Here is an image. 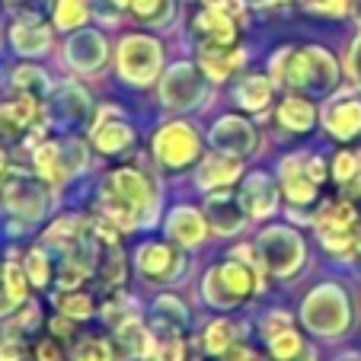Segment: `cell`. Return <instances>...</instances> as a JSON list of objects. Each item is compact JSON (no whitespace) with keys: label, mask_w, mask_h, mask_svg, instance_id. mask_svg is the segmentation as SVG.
<instances>
[{"label":"cell","mask_w":361,"mask_h":361,"mask_svg":"<svg viewBox=\"0 0 361 361\" xmlns=\"http://www.w3.org/2000/svg\"><path fill=\"white\" fill-rule=\"evenodd\" d=\"M99 204H102V218L112 227H118V233L122 231L128 233L154 221L157 189L137 166H122L102 183Z\"/></svg>","instance_id":"cell-1"},{"label":"cell","mask_w":361,"mask_h":361,"mask_svg":"<svg viewBox=\"0 0 361 361\" xmlns=\"http://www.w3.org/2000/svg\"><path fill=\"white\" fill-rule=\"evenodd\" d=\"M272 74L285 87L304 90V93H329L339 83V68H336L333 55L320 45L279 51V58L272 61Z\"/></svg>","instance_id":"cell-2"},{"label":"cell","mask_w":361,"mask_h":361,"mask_svg":"<svg viewBox=\"0 0 361 361\" xmlns=\"http://www.w3.org/2000/svg\"><path fill=\"white\" fill-rule=\"evenodd\" d=\"M256 288H259V262L256 259L231 256L204 275V300L218 310H231V307L250 300Z\"/></svg>","instance_id":"cell-3"},{"label":"cell","mask_w":361,"mask_h":361,"mask_svg":"<svg viewBox=\"0 0 361 361\" xmlns=\"http://www.w3.org/2000/svg\"><path fill=\"white\" fill-rule=\"evenodd\" d=\"M160 64H164V48L157 39L141 32H131L118 45V74L135 87H147L157 80Z\"/></svg>","instance_id":"cell-4"},{"label":"cell","mask_w":361,"mask_h":361,"mask_svg":"<svg viewBox=\"0 0 361 361\" xmlns=\"http://www.w3.org/2000/svg\"><path fill=\"white\" fill-rule=\"evenodd\" d=\"M314 224L323 246L336 256H348L358 243V214H355L352 202H345V198H333V202L323 204Z\"/></svg>","instance_id":"cell-5"},{"label":"cell","mask_w":361,"mask_h":361,"mask_svg":"<svg viewBox=\"0 0 361 361\" xmlns=\"http://www.w3.org/2000/svg\"><path fill=\"white\" fill-rule=\"evenodd\" d=\"M348 320H352V314H348V300L336 285H323V288H317L314 294H307L304 323L314 329L317 336H329V339H333V336L345 333Z\"/></svg>","instance_id":"cell-6"},{"label":"cell","mask_w":361,"mask_h":361,"mask_svg":"<svg viewBox=\"0 0 361 361\" xmlns=\"http://www.w3.org/2000/svg\"><path fill=\"white\" fill-rule=\"evenodd\" d=\"M0 202L4 208L26 221H35L48 212V189L42 176H26V173H10L0 176Z\"/></svg>","instance_id":"cell-7"},{"label":"cell","mask_w":361,"mask_h":361,"mask_svg":"<svg viewBox=\"0 0 361 361\" xmlns=\"http://www.w3.org/2000/svg\"><path fill=\"white\" fill-rule=\"evenodd\" d=\"M304 262V240L288 227H269L259 237V266H266L272 275L288 279Z\"/></svg>","instance_id":"cell-8"},{"label":"cell","mask_w":361,"mask_h":361,"mask_svg":"<svg viewBox=\"0 0 361 361\" xmlns=\"http://www.w3.org/2000/svg\"><path fill=\"white\" fill-rule=\"evenodd\" d=\"M198 154H202V137L185 122H170L154 135V157L166 170H185L198 160Z\"/></svg>","instance_id":"cell-9"},{"label":"cell","mask_w":361,"mask_h":361,"mask_svg":"<svg viewBox=\"0 0 361 361\" xmlns=\"http://www.w3.org/2000/svg\"><path fill=\"white\" fill-rule=\"evenodd\" d=\"M300 157H304V154L288 157L285 164H281V189H285V195L291 198L294 204L314 202L317 185H320L323 176H326V166H323L317 157H307V160H300Z\"/></svg>","instance_id":"cell-10"},{"label":"cell","mask_w":361,"mask_h":361,"mask_svg":"<svg viewBox=\"0 0 361 361\" xmlns=\"http://www.w3.org/2000/svg\"><path fill=\"white\" fill-rule=\"evenodd\" d=\"M131 144H135V131H131V125L125 122L116 109L106 106V109L99 112V118H96V125H93V147L99 150V154H106V157H116V154L128 150Z\"/></svg>","instance_id":"cell-11"},{"label":"cell","mask_w":361,"mask_h":361,"mask_svg":"<svg viewBox=\"0 0 361 361\" xmlns=\"http://www.w3.org/2000/svg\"><path fill=\"white\" fill-rule=\"evenodd\" d=\"M160 96H164L166 109H192L202 99V77H198V71L192 64H176L166 74Z\"/></svg>","instance_id":"cell-12"},{"label":"cell","mask_w":361,"mask_h":361,"mask_svg":"<svg viewBox=\"0 0 361 361\" xmlns=\"http://www.w3.org/2000/svg\"><path fill=\"white\" fill-rule=\"evenodd\" d=\"M183 269V259L179 252L166 243H144L137 250V272L147 281H170L179 275Z\"/></svg>","instance_id":"cell-13"},{"label":"cell","mask_w":361,"mask_h":361,"mask_svg":"<svg viewBox=\"0 0 361 361\" xmlns=\"http://www.w3.org/2000/svg\"><path fill=\"white\" fill-rule=\"evenodd\" d=\"M212 144L221 154H231V157H246L252 147H256V131L250 122L237 116H224L212 131Z\"/></svg>","instance_id":"cell-14"},{"label":"cell","mask_w":361,"mask_h":361,"mask_svg":"<svg viewBox=\"0 0 361 361\" xmlns=\"http://www.w3.org/2000/svg\"><path fill=\"white\" fill-rule=\"evenodd\" d=\"M192 29L202 39V45H233L237 42V20L214 7H202L192 20Z\"/></svg>","instance_id":"cell-15"},{"label":"cell","mask_w":361,"mask_h":361,"mask_svg":"<svg viewBox=\"0 0 361 361\" xmlns=\"http://www.w3.org/2000/svg\"><path fill=\"white\" fill-rule=\"evenodd\" d=\"M275 202H279V189L266 173H250L246 183L240 185V204L250 218H266L275 212Z\"/></svg>","instance_id":"cell-16"},{"label":"cell","mask_w":361,"mask_h":361,"mask_svg":"<svg viewBox=\"0 0 361 361\" xmlns=\"http://www.w3.org/2000/svg\"><path fill=\"white\" fill-rule=\"evenodd\" d=\"M106 61V39L96 29H83L74 32L68 42V64H74L77 71H96Z\"/></svg>","instance_id":"cell-17"},{"label":"cell","mask_w":361,"mask_h":361,"mask_svg":"<svg viewBox=\"0 0 361 361\" xmlns=\"http://www.w3.org/2000/svg\"><path fill=\"white\" fill-rule=\"evenodd\" d=\"M204 214H208V221H212V227L218 233H237L240 227H243V218H246L240 198H233L231 192H224V189H218L214 195H208Z\"/></svg>","instance_id":"cell-18"},{"label":"cell","mask_w":361,"mask_h":361,"mask_svg":"<svg viewBox=\"0 0 361 361\" xmlns=\"http://www.w3.org/2000/svg\"><path fill=\"white\" fill-rule=\"evenodd\" d=\"M326 122V131L339 141H352V137L361 135V102L358 99H342V102H333L323 116Z\"/></svg>","instance_id":"cell-19"},{"label":"cell","mask_w":361,"mask_h":361,"mask_svg":"<svg viewBox=\"0 0 361 361\" xmlns=\"http://www.w3.org/2000/svg\"><path fill=\"white\" fill-rule=\"evenodd\" d=\"M237 176H240V157H231V154H212V157H204L195 173L202 189H227Z\"/></svg>","instance_id":"cell-20"},{"label":"cell","mask_w":361,"mask_h":361,"mask_svg":"<svg viewBox=\"0 0 361 361\" xmlns=\"http://www.w3.org/2000/svg\"><path fill=\"white\" fill-rule=\"evenodd\" d=\"M243 64V51L233 45H202V71L208 80L221 83Z\"/></svg>","instance_id":"cell-21"},{"label":"cell","mask_w":361,"mask_h":361,"mask_svg":"<svg viewBox=\"0 0 361 361\" xmlns=\"http://www.w3.org/2000/svg\"><path fill=\"white\" fill-rule=\"evenodd\" d=\"M13 45L20 55H42L51 45V29L39 16H23L13 26Z\"/></svg>","instance_id":"cell-22"},{"label":"cell","mask_w":361,"mask_h":361,"mask_svg":"<svg viewBox=\"0 0 361 361\" xmlns=\"http://www.w3.org/2000/svg\"><path fill=\"white\" fill-rule=\"evenodd\" d=\"M166 231H170V237L176 240L179 246H198L204 240V218L195 212V208L183 204V208H176V212L170 214Z\"/></svg>","instance_id":"cell-23"},{"label":"cell","mask_w":361,"mask_h":361,"mask_svg":"<svg viewBox=\"0 0 361 361\" xmlns=\"http://www.w3.org/2000/svg\"><path fill=\"white\" fill-rule=\"evenodd\" d=\"M35 122V99L23 93L20 99L0 102V135H23Z\"/></svg>","instance_id":"cell-24"},{"label":"cell","mask_w":361,"mask_h":361,"mask_svg":"<svg viewBox=\"0 0 361 361\" xmlns=\"http://www.w3.org/2000/svg\"><path fill=\"white\" fill-rule=\"evenodd\" d=\"M314 122H317L314 102L300 99V96H288L279 106V125L285 131H291V135H307V131L314 128Z\"/></svg>","instance_id":"cell-25"},{"label":"cell","mask_w":361,"mask_h":361,"mask_svg":"<svg viewBox=\"0 0 361 361\" xmlns=\"http://www.w3.org/2000/svg\"><path fill=\"white\" fill-rule=\"evenodd\" d=\"M269 99H272V80L262 74H250L240 80L237 87V102L243 106V109L250 112H259L269 106Z\"/></svg>","instance_id":"cell-26"},{"label":"cell","mask_w":361,"mask_h":361,"mask_svg":"<svg viewBox=\"0 0 361 361\" xmlns=\"http://www.w3.org/2000/svg\"><path fill=\"white\" fill-rule=\"evenodd\" d=\"M131 13L137 16V23H147V26H164L173 20L176 13V0H128Z\"/></svg>","instance_id":"cell-27"},{"label":"cell","mask_w":361,"mask_h":361,"mask_svg":"<svg viewBox=\"0 0 361 361\" xmlns=\"http://www.w3.org/2000/svg\"><path fill=\"white\" fill-rule=\"evenodd\" d=\"M55 307L61 310L64 317H71V320H87V317H93V314H96L93 298H90L87 291H80V288L61 291V294L55 298Z\"/></svg>","instance_id":"cell-28"},{"label":"cell","mask_w":361,"mask_h":361,"mask_svg":"<svg viewBox=\"0 0 361 361\" xmlns=\"http://www.w3.org/2000/svg\"><path fill=\"white\" fill-rule=\"evenodd\" d=\"M71 361H118L116 342L99 339V336H87V339H80L74 345Z\"/></svg>","instance_id":"cell-29"},{"label":"cell","mask_w":361,"mask_h":361,"mask_svg":"<svg viewBox=\"0 0 361 361\" xmlns=\"http://www.w3.org/2000/svg\"><path fill=\"white\" fill-rule=\"evenodd\" d=\"M202 342H204V352H208V355H224L233 342H240L237 339V326H233L231 320H214L212 326L204 329V339Z\"/></svg>","instance_id":"cell-30"},{"label":"cell","mask_w":361,"mask_h":361,"mask_svg":"<svg viewBox=\"0 0 361 361\" xmlns=\"http://www.w3.org/2000/svg\"><path fill=\"white\" fill-rule=\"evenodd\" d=\"M266 342H269V355H272L275 361H291L294 355H300L307 348L304 339L294 333V326L281 329V333H275L272 339H266Z\"/></svg>","instance_id":"cell-31"},{"label":"cell","mask_w":361,"mask_h":361,"mask_svg":"<svg viewBox=\"0 0 361 361\" xmlns=\"http://www.w3.org/2000/svg\"><path fill=\"white\" fill-rule=\"evenodd\" d=\"M90 20V7L83 0H55V23L61 29H80Z\"/></svg>","instance_id":"cell-32"},{"label":"cell","mask_w":361,"mask_h":361,"mask_svg":"<svg viewBox=\"0 0 361 361\" xmlns=\"http://www.w3.org/2000/svg\"><path fill=\"white\" fill-rule=\"evenodd\" d=\"M13 83H16V90H23V93L32 96V99L48 93V77H45V71H39V68H20L13 74Z\"/></svg>","instance_id":"cell-33"},{"label":"cell","mask_w":361,"mask_h":361,"mask_svg":"<svg viewBox=\"0 0 361 361\" xmlns=\"http://www.w3.org/2000/svg\"><path fill=\"white\" fill-rule=\"evenodd\" d=\"M0 272H4V279H7L10 291L16 294V300H23V304H26V298H29V285H26L29 275L20 269V262H16L13 256H10V259L0 262Z\"/></svg>","instance_id":"cell-34"},{"label":"cell","mask_w":361,"mask_h":361,"mask_svg":"<svg viewBox=\"0 0 361 361\" xmlns=\"http://www.w3.org/2000/svg\"><path fill=\"white\" fill-rule=\"evenodd\" d=\"M358 173H361L358 154H352V150H342V154H336V160H333V176H336V183L348 185L355 176H358Z\"/></svg>","instance_id":"cell-35"},{"label":"cell","mask_w":361,"mask_h":361,"mask_svg":"<svg viewBox=\"0 0 361 361\" xmlns=\"http://www.w3.org/2000/svg\"><path fill=\"white\" fill-rule=\"evenodd\" d=\"M26 275H29V281H32L35 288H45L48 285L51 266H48V259H45V252H42V250H32L26 256Z\"/></svg>","instance_id":"cell-36"},{"label":"cell","mask_w":361,"mask_h":361,"mask_svg":"<svg viewBox=\"0 0 361 361\" xmlns=\"http://www.w3.org/2000/svg\"><path fill=\"white\" fill-rule=\"evenodd\" d=\"M26 358V339L13 329L0 333V361H23Z\"/></svg>","instance_id":"cell-37"},{"label":"cell","mask_w":361,"mask_h":361,"mask_svg":"<svg viewBox=\"0 0 361 361\" xmlns=\"http://www.w3.org/2000/svg\"><path fill=\"white\" fill-rule=\"evenodd\" d=\"M300 4H304V10L320 16H342L352 7V0H300Z\"/></svg>","instance_id":"cell-38"},{"label":"cell","mask_w":361,"mask_h":361,"mask_svg":"<svg viewBox=\"0 0 361 361\" xmlns=\"http://www.w3.org/2000/svg\"><path fill=\"white\" fill-rule=\"evenodd\" d=\"M35 361H68L64 358V352H61V345H58L55 339H39L35 342Z\"/></svg>","instance_id":"cell-39"},{"label":"cell","mask_w":361,"mask_h":361,"mask_svg":"<svg viewBox=\"0 0 361 361\" xmlns=\"http://www.w3.org/2000/svg\"><path fill=\"white\" fill-rule=\"evenodd\" d=\"M23 300H16V294L10 291V285H7V279H4V272H0V320L4 317H10V314H16V307H20Z\"/></svg>","instance_id":"cell-40"},{"label":"cell","mask_w":361,"mask_h":361,"mask_svg":"<svg viewBox=\"0 0 361 361\" xmlns=\"http://www.w3.org/2000/svg\"><path fill=\"white\" fill-rule=\"evenodd\" d=\"M288 326H291V317L281 314V310H275V314H269L266 320H262V336L272 339L275 333H281V329H288Z\"/></svg>","instance_id":"cell-41"},{"label":"cell","mask_w":361,"mask_h":361,"mask_svg":"<svg viewBox=\"0 0 361 361\" xmlns=\"http://www.w3.org/2000/svg\"><path fill=\"white\" fill-rule=\"evenodd\" d=\"M204 7H214V10H221V13L233 16V20L243 16V0H204Z\"/></svg>","instance_id":"cell-42"},{"label":"cell","mask_w":361,"mask_h":361,"mask_svg":"<svg viewBox=\"0 0 361 361\" xmlns=\"http://www.w3.org/2000/svg\"><path fill=\"white\" fill-rule=\"evenodd\" d=\"M348 71H352L355 83H358V87H361V35H358V39H355L352 51H348Z\"/></svg>","instance_id":"cell-43"},{"label":"cell","mask_w":361,"mask_h":361,"mask_svg":"<svg viewBox=\"0 0 361 361\" xmlns=\"http://www.w3.org/2000/svg\"><path fill=\"white\" fill-rule=\"evenodd\" d=\"M348 192H352V195H361V173L352 179V183H348Z\"/></svg>","instance_id":"cell-44"},{"label":"cell","mask_w":361,"mask_h":361,"mask_svg":"<svg viewBox=\"0 0 361 361\" xmlns=\"http://www.w3.org/2000/svg\"><path fill=\"white\" fill-rule=\"evenodd\" d=\"M288 0H259V7H266V10H272V7H285Z\"/></svg>","instance_id":"cell-45"},{"label":"cell","mask_w":361,"mask_h":361,"mask_svg":"<svg viewBox=\"0 0 361 361\" xmlns=\"http://www.w3.org/2000/svg\"><path fill=\"white\" fill-rule=\"evenodd\" d=\"M291 361H317V358H314V352H310V348H304V352H300V355H294Z\"/></svg>","instance_id":"cell-46"},{"label":"cell","mask_w":361,"mask_h":361,"mask_svg":"<svg viewBox=\"0 0 361 361\" xmlns=\"http://www.w3.org/2000/svg\"><path fill=\"white\" fill-rule=\"evenodd\" d=\"M352 13H355V20H358V26H361V0H352Z\"/></svg>","instance_id":"cell-47"},{"label":"cell","mask_w":361,"mask_h":361,"mask_svg":"<svg viewBox=\"0 0 361 361\" xmlns=\"http://www.w3.org/2000/svg\"><path fill=\"white\" fill-rule=\"evenodd\" d=\"M7 173V157H4V150H0V176Z\"/></svg>","instance_id":"cell-48"},{"label":"cell","mask_w":361,"mask_h":361,"mask_svg":"<svg viewBox=\"0 0 361 361\" xmlns=\"http://www.w3.org/2000/svg\"><path fill=\"white\" fill-rule=\"evenodd\" d=\"M355 250H358V256H361V231H358V243H355Z\"/></svg>","instance_id":"cell-49"},{"label":"cell","mask_w":361,"mask_h":361,"mask_svg":"<svg viewBox=\"0 0 361 361\" xmlns=\"http://www.w3.org/2000/svg\"><path fill=\"white\" fill-rule=\"evenodd\" d=\"M250 361H262V358H259V355H252V358H250Z\"/></svg>","instance_id":"cell-50"},{"label":"cell","mask_w":361,"mask_h":361,"mask_svg":"<svg viewBox=\"0 0 361 361\" xmlns=\"http://www.w3.org/2000/svg\"><path fill=\"white\" fill-rule=\"evenodd\" d=\"M345 361H358V358H345Z\"/></svg>","instance_id":"cell-51"}]
</instances>
